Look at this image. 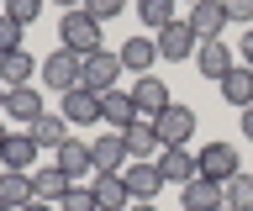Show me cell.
<instances>
[{
	"instance_id": "d590c367",
	"label": "cell",
	"mask_w": 253,
	"mask_h": 211,
	"mask_svg": "<svg viewBox=\"0 0 253 211\" xmlns=\"http://www.w3.org/2000/svg\"><path fill=\"white\" fill-rule=\"evenodd\" d=\"M21 211H58V206H53V201H27Z\"/></svg>"
},
{
	"instance_id": "5b68a950",
	"label": "cell",
	"mask_w": 253,
	"mask_h": 211,
	"mask_svg": "<svg viewBox=\"0 0 253 211\" xmlns=\"http://www.w3.org/2000/svg\"><path fill=\"white\" fill-rule=\"evenodd\" d=\"M42 84L47 90H58V95H69V90H79V53H69V48H53L42 58Z\"/></svg>"
},
{
	"instance_id": "9c48e42d",
	"label": "cell",
	"mask_w": 253,
	"mask_h": 211,
	"mask_svg": "<svg viewBox=\"0 0 253 211\" xmlns=\"http://www.w3.org/2000/svg\"><path fill=\"white\" fill-rule=\"evenodd\" d=\"M100 122H106L111 132H122V127H132V122H137V100H132V90H126V84H116V90H106V95H100Z\"/></svg>"
},
{
	"instance_id": "52a82bcc",
	"label": "cell",
	"mask_w": 253,
	"mask_h": 211,
	"mask_svg": "<svg viewBox=\"0 0 253 211\" xmlns=\"http://www.w3.org/2000/svg\"><path fill=\"white\" fill-rule=\"evenodd\" d=\"M190 32L201 37V42H221V27H227V5H221V0H195V5H190Z\"/></svg>"
},
{
	"instance_id": "484cf974",
	"label": "cell",
	"mask_w": 253,
	"mask_h": 211,
	"mask_svg": "<svg viewBox=\"0 0 253 211\" xmlns=\"http://www.w3.org/2000/svg\"><path fill=\"white\" fill-rule=\"evenodd\" d=\"M27 132H32V143H37V148H58V143H69V122H63V111H42Z\"/></svg>"
},
{
	"instance_id": "d6986e66",
	"label": "cell",
	"mask_w": 253,
	"mask_h": 211,
	"mask_svg": "<svg viewBox=\"0 0 253 211\" xmlns=\"http://www.w3.org/2000/svg\"><path fill=\"white\" fill-rule=\"evenodd\" d=\"M37 153H42V148L32 143V132H11V137H5V148H0V169H37Z\"/></svg>"
},
{
	"instance_id": "ba28073f",
	"label": "cell",
	"mask_w": 253,
	"mask_h": 211,
	"mask_svg": "<svg viewBox=\"0 0 253 211\" xmlns=\"http://www.w3.org/2000/svg\"><path fill=\"white\" fill-rule=\"evenodd\" d=\"M126 90H132V100H137V116H148V122L174 106V100H169V84L158 80V74H137V84H126Z\"/></svg>"
},
{
	"instance_id": "7402d4cb",
	"label": "cell",
	"mask_w": 253,
	"mask_h": 211,
	"mask_svg": "<svg viewBox=\"0 0 253 211\" xmlns=\"http://www.w3.org/2000/svg\"><path fill=\"white\" fill-rule=\"evenodd\" d=\"M69 190H74V179L63 174L58 164H47V169H32V195H37V201H53V206H58Z\"/></svg>"
},
{
	"instance_id": "b9f144b4",
	"label": "cell",
	"mask_w": 253,
	"mask_h": 211,
	"mask_svg": "<svg viewBox=\"0 0 253 211\" xmlns=\"http://www.w3.org/2000/svg\"><path fill=\"white\" fill-rule=\"evenodd\" d=\"M0 16H5V5H0Z\"/></svg>"
},
{
	"instance_id": "44dd1931",
	"label": "cell",
	"mask_w": 253,
	"mask_h": 211,
	"mask_svg": "<svg viewBox=\"0 0 253 211\" xmlns=\"http://www.w3.org/2000/svg\"><path fill=\"white\" fill-rule=\"evenodd\" d=\"M216 90H221V100H227V106L248 111V106H253V69H248V64H232V69H227V80H221Z\"/></svg>"
},
{
	"instance_id": "d6a6232c",
	"label": "cell",
	"mask_w": 253,
	"mask_h": 211,
	"mask_svg": "<svg viewBox=\"0 0 253 211\" xmlns=\"http://www.w3.org/2000/svg\"><path fill=\"white\" fill-rule=\"evenodd\" d=\"M221 5H227V16L237 27H253V0H221Z\"/></svg>"
},
{
	"instance_id": "f546056e",
	"label": "cell",
	"mask_w": 253,
	"mask_h": 211,
	"mask_svg": "<svg viewBox=\"0 0 253 211\" xmlns=\"http://www.w3.org/2000/svg\"><path fill=\"white\" fill-rule=\"evenodd\" d=\"M0 5H5V16L21 21V27H32V21L42 16V0H0Z\"/></svg>"
},
{
	"instance_id": "e575fe53",
	"label": "cell",
	"mask_w": 253,
	"mask_h": 211,
	"mask_svg": "<svg viewBox=\"0 0 253 211\" xmlns=\"http://www.w3.org/2000/svg\"><path fill=\"white\" fill-rule=\"evenodd\" d=\"M243 64L253 69V27H243Z\"/></svg>"
},
{
	"instance_id": "2e32d148",
	"label": "cell",
	"mask_w": 253,
	"mask_h": 211,
	"mask_svg": "<svg viewBox=\"0 0 253 211\" xmlns=\"http://www.w3.org/2000/svg\"><path fill=\"white\" fill-rule=\"evenodd\" d=\"M158 174H164V185H190V179L201 174V169H195V153H190V148H164V153H158Z\"/></svg>"
},
{
	"instance_id": "e0dca14e",
	"label": "cell",
	"mask_w": 253,
	"mask_h": 211,
	"mask_svg": "<svg viewBox=\"0 0 253 211\" xmlns=\"http://www.w3.org/2000/svg\"><path fill=\"white\" fill-rule=\"evenodd\" d=\"M122 143H126V159H158L164 153V143H158V132L148 116H137L132 127H122Z\"/></svg>"
},
{
	"instance_id": "ab89813d",
	"label": "cell",
	"mask_w": 253,
	"mask_h": 211,
	"mask_svg": "<svg viewBox=\"0 0 253 211\" xmlns=\"http://www.w3.org/2000/svg\"><path fill=\"white\" fill-rule=\"evenodd\" d=\"M0 111H5V84H0Z\"/></svg>"
},
{
	"instance_id": "9a60e30c",
	"label": "cell",
	"mask_w": 253,
	"mask_h": 211,
	"mask_svg": "<svg viewBox=\"0 0 253 211\" xmlns=\"http://www.w3.org/2000/svg\"><path fill=\"white\" fill-rule=\"evenodd\" d=\"M90 153H95V174H122L126 164V143H122V132H106V137H95L90 143Z\"/></svg>"
},
{
	"instance_id": "836d02e7",
	"label": "cell",
	"mask_w": 253,
	"mask_h": 211,
	"mask_svg": "<svg viewBox=\"0 0 253 211\" xmlns=\"http://www.w3.org/2000/svg\"><path fill=\"white\" fill-rule=\"evenodd\" d=\"M237 127H243V137L253 143V106H248V111H237Z\"/></svg>"
},
{
	"instance_id": "60d3db41",
	"label": "cell",
	"mask_w": 253,
	"mask_h": 211,
	"mask_svg": "<svg viewBox=\"0 0 253 211\" xmlns=\"http://www.w3.org/2000/svg\"><path fill=\"white\" fill-rule=\"evenodd\" d=\"M0 211H16V206H0Z\"/></svg>"
},
{
	"instance_id": "f6af8a7d",
	"label": "cell",
	"mask_w": 253,
	"mask_h": 211,
	"mask_svg": "<svg viewBox=\"0 0 253 211\" xmlns=\"http://www.w3.org/2000/svg\"><path fill=\"white\" fill-rule=\"evenodd\" d=\"M179 211H185V206H179Z\"/></svg>"
},
{
	"instance_id": "1f68e13d",
	"label": "cell",
	"mask_w": 253,
	"mask_h": 211,
	"mask_svg": "<svg viewBox=\"0 0 253 211\" xmlns=\"http://www.w3.org/2000/svg\"><path fill=\"white\" fill-rule=\"evenodd\" d=\"M21 32H27V27H21V21H11V16H0V53H16V48H21Z\"/></svg>"
},
{
	"instance_id": "ee69618b",
	"label": "cell",
	"mask_w": 253,
	"mask_h": 211,
	"mask_svg": "<svg viewBox=\"0 0 253 211\" xmlns=\"http://www.w3.org/2000/svg\"><path fill=\"white\" fill-rule=\"evenodd\" d=\"M221 211H232V206H221Z\"/></svg>"
},
{
	"instance_id": "cb8c5ba5",
	"label": "cell",
	"mask_w": 253,
	"mask_h": 211,
	"mask_svg": "<svg viewBox=\"0 0 253 211\" xmlns=\"http://www.w3.org/2000/svg\"><path fill=\"white\" fill-rule=\"evenodd\" d=\"M90 190H95V201H100V211H126L132 206V190H126L122 174H95Z\"/></svg>"
},
{
	"instance_id": "ac0fdd59",
	"label": "cell",
	"mask_w": 253,
	"mask_h": 211,
	"mask_svg": "<svg viewBox=\"0 0 253 211\" xmlns=\"http://www.w3.org/2000/svg\"><path fill=\"white\" fill-rule=\"evenodd\" d=\"M116 58H122L126 74H153V64H158V42H153V37H126L122 48H116Z\"/></svg>"
},
{
	"instance_id": "30bf717a",
	"label": "cell",
	"mask_w": 253,
	"mask_h": 211,
	"mask_svg": "<svg viewBox=\"0 0 253 211\" xmlns=\"http://www.w3.org/2000/svg\"><path fill=\"white\" fill-rule=\"evenodd\" d=\"M122 179H126V190H132V201H153V195L164 190V174H158L153 159H132L122 169Z\"/></svg>"
},
{
	"instance_id": "f35d334b",
	"label": "cell",
	"mask_w": 253,
	"mask_h": 211,
	"mask_svg": "<svg viewBox=\"0 0 253 211\" xmlns=\"http://www.w3.org/2000/svg\"><path fill=\"white\" fill-rule=\"evenodd\" d=\"M5 137H11V127H0V148H5Z\"/></svg>"
},
{
	"instance_id": "6da1fadb",
	"label": "cell",
	"mask_w": 253,
	"mask_h": 211,
	"mask_svg": "<svg viewBox=\"0 0 253 211\" xmlns=\"http://www.w3.org/2000/svg\"><path fill=\"white\" fill-rule=\"evenodd\" d=\"M58 37H63V48H69V53H79V58H90V53H100V48H106V37H100V21H95L84 5H79V11H63Z\"/></svg>"
},
{
	"instance_id": "8992f818",
	"label": "cell",
	"mask_w": 253,
	"mask_h": 211,
	"mask_svg": "<svg viewBox=\"0 0 253 211\" xmlns=\"http://www.w3.org/2000/svg\"><path fill=\"white\" fill-rule=\"evenodd\" d=\"M153 42H158V58H169V64H185V58H195V48H201V37L190 32V21H179V16H174Z\"/></svg>"
},
{
	"instance_id": "7a4b0ae2",
	"label": "cell",
	"mask_w": 253,
	"mask_h": 211,
	"mask_svg": "<svg viewBox=\"0 0 253 211\" xmlns=\"http://www.w3.org/2000/svg\"><path fill=\"white\" fill-rule=\"evenodd\" d=\"M122 58H116V53L111 48H100V53H90V58H79V84H84V90H95V95H106V90H116V84H122Z\"/></svg>"
},
{
	"instance_id": "83f0119b",
	"label": "cell",
	"mask_w": 253,
	"mask_h": 211,
	"mask_svg": "<svg viewBox=\"0 0 253 211\" xmlns=\"http://www.w3.org/2000/svg\"><path fill=\"white\" fill-rule=\"evenodd\" d=\"M137 16H142V27L164 32V27L174 21V0H137Z\"/></svg>"
},
{
	"instance_id": "4dcf8cb0",
	"label": "cell",
	"mask_w": 253,
	"mask_h": 211,
	"mask_svg": "<svg viewBox=\"0 0 253 211\" xmlns=\"http://www.w3.org/2000/svg\"><path fill=\"white\" fill-rule=\"evenodd\" d=\"M84 11H90L100 27H106L111 16H122V11H126V0H84Z\"/></svg>"
},
{
	"instance_id": "7bdbcfd3",
	"label": "cell",
	"mask_w": 253,
	"mask_h": 211,
	"mask_svg": "<svg viewBox=\"0 0 253 211\" xmlns=\"http://www.w3.org/2000/svg\"><path fill=\"white\" fill-rule=\"evenodd\" d=\"M185 5H195V0H185Z\"/></svg>"
},
{
	"instance_id": "74e56055",
	"label": "cell",
	"mask_w": 253,
	"mask_h": 211,
	"mask_svg": "<svg viewBox=\"0 0 253 211\" xmlns=\"http://www.w3.org/2000/svg\"><path fill=\"white\" fill-rule=\"evenodd\" d=\"M53 5H63V11H79V5H84V0H53Z\"/></svg>"
},
{
	"instance_id": "8d00e7d4",
	"label": "cell",
	"mask_w": 253,
	"mask_h": 211,
	"mask_svg": "<svg viewBox=\"0 0 253 211\" xmlns=\"http://www.w3.org/2000/svg\"><path fill=\"white\" fill-rule=\"evenodd\" d=\"M126 211H158V206H153V201H132Z\"/></svg>"
},
{
	"instance_id": "277c9868",
	"label": "cell",
	"mask_w": 253,
	"mask_h": 211,
	"mask_svg": "<svg viewBox=\"0 0 253 211\" xmlns=\"http://www.w3.org/2000/svg\"><path fill=\"white\" fill-rule=\"evenodd\" d=\"M153 132H158V143H164V148H185L190 137H195V111L174 100L169 111H158V116H153Z\"/></svg>"
},
{
	"instance_id": "5bb4252c",
	"label": "cell",
	"mask_w": 253,
	"mask_h": 211,
	"mask_svg": "<svg viewBox=\"0 0 253 211\" xmlns=\"http://www.w3.org/2000/svg\"><path fill=\"white\" fill-rule=\"evenodd\" d=\"M63 122H69V127H95V122H100V95L84 90V84L69 90V95H63Z\"/></svg>"
},
{
	"instance_id": "f1b7e54d",
	"label": "cell",
	"mask_w": 253,
	"mask_h": 211,
	"mask_svg": "<svg viewBox=\"0 0 253 211\" xmlns=\"http://www.w3.org/2000/svg\"><path fill=\"white\" fill-rule=\"evenodd\" d=\"M58 211H100V201H95V190H90V185H74V190L58 201Z\"/></svg>"
},
{
	"instance_id": "8fae6325",
	"label": "cell",
	"mask_w": 253,
	"mask_h": 211,
	"mask_svg": "<svg viewBox=\"0 0 253 211\" xmlns=\"http://www.w3.org/2000/svg\"><path fill=\"white\" fill-rule=\"evenodd\" d=\"M179 206H185V211H221V206H227V195H221L216 179L195 174L190 185H179Z\"/></svg>"
},
{
	"instance_id": "3957f363",
	"label": "cell",
	"mask_w": 253,
	"mask_h": 211,
	"mask_svg": "<svg viewBox=\"0 0 253 211\" xmlns=\"http://www.w3.org/2000/svg\"><path fill=\"white\" fill-rule=\"evenodd\" d=\"M195 169H201L206 179H216V185H227V179L243 169V159H237V148L232 143H221V137H211V143L195 153Z\"/></svg>"
},
{
	"instance_id": "4316f807",
	"label": "cell",
	"mask_w": 253,
	"mask_h": 211,
	"mask_svg": "<svg viewBox=\"0 0 253 211\" xmlns=\"http://www.w3.org/2000/svg\"><path fill=\"white\" fill-rule=\"evenodd\" d=\"M221 195H227V206H232V211H253V174H248V169H237V174L221 185Z\"/></svg>"
},
{
	"instance_id": "ffe728a7",
	"label": "cell",
	"mask_w": 253,
	"mask_h": 211,
	"mask_svg": "<svg viewBox=\"0 0 253 211\" xmlns=\"http://www.w3.org/2000/svg\"><path fill=\"white\" fill-rule=\"evenodd\" d=\"M232 64H237V58H232V48H227V42H201V48H195V69H201L211 84L227 80V69H232Z\"/></svg>"
},
{
	"instance_id": "4fadbf2b",
	"label": "cell",
	"mask_w": 253,
	"mask_h": 211,
	"mask_svg": "<svg viewBox=\"0 0 253 211\" xmlns=\"http://www.w3.org/2000/svg\"><path fill=\"white\" fill-rule=\"evenodd\" d=\"M53 164H58L63 174H69V179L79 185V179H84V174L95 169V153H90V143H79V137H69V143H58V148H53Z\"/></svg>"
},
{
	"instance_id": "603a6c76",
	"label": "cell",
	"mask_w": 253,
	"mask_h": 211,
	"mask_svg": "<svg viewBox=\"0 0 253 211\" xmlns=\"http://www.w3.org/2000/svg\"><path fill=\"white\" fill-rule=\"evenodd\" d=\"M37 58H32L27 48H16V53H0V84L5 90H16V84H32V74H37Z\"/></svg>"
},
{
	"instance_id": "7c38bea8",
	"label": "cell",
	"mask_w": 253,
	"mask_h": 211,
	"mask_svg": "<svg viewBox=\"0 0 253 211\" xmlns=\"http://www.w3.org/2000/svg\"><path fill=\"white\" fill-rule=\"evenodd\" d=\"M5 116H11L16 127H32V122L42 116V90H37V84H16V90H5Z\"/></svg>"
},
{
	"instance_id": "d4e9b609",
	"label": "cell",
	"mask_w": 253,
	"mask_h": 211,
	"mask_svg": "<svg viewBox=\"0 0 253 211\" xmlns=\"http://www.w3.org/2000/svg\"><path fill=\"white\" fill-rule=\"evenodd\" d=\"M27 201H37L32 195V174L27 169H0V206H27Z\"/></svg>"
}]
</instances>
